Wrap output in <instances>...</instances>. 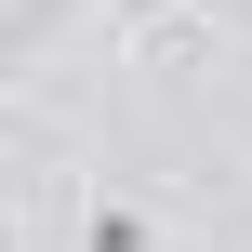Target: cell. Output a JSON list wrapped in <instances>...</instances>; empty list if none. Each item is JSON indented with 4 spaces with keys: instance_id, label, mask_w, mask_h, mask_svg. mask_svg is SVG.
<instances>
[{
    "instance_id": "1",
    "label": "cell",
    "mask_w": 252,
    "mask_h": 252,
    "mask_svg": "<svg viewBox=\"0 0 252 252\" xmlns=\"http://www.w3.org/2000/svg\"><path fill=\"white\" fill-rule=\"evenodd\" d=\"M80 239H93V252H146L159 226H146V213H120V199H93V213H80Z\"/></svg>"
}]
</instances>
